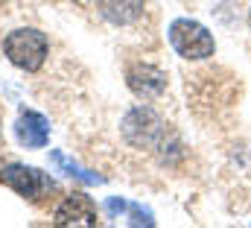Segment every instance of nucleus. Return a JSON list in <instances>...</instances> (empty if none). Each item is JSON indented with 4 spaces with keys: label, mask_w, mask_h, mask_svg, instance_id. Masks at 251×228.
Returning a JSON list of instances; mask_svg holds the SVG:
<instances>
[{
    "label": "nucleus",
    "mask_w": 251,
    "mask_h": 228,
    "mask_svg": "<svg viewBox=\"0 0 251 228\" xmlns=\"http://www.w3.org/2000/svg\"><path fill=\"white\" fill-rule=\"evenodd\" d=\"M47 47H50L47 44V35L38 32V29H29V27L15 29V32H9L3 38V53L9 56V61L15 67H21V70H29V73L44 64Z\"/></svg>",
    "instance_id": "f257e3e1"
},
{
    "label": "nucleus",
    "mask_w": 251,
    "mask_h": 228,
    "mask_svg": "<svg viewBox=\"0 0 251 228\" xmlns=\"http://www.w3.org/2000/svg\"><path fill=\"white\" fill-rule=\"evenodd\" d=\"M50 161L59 167V170L64 172V175H70V178H79L82 184H102V175H97V172L85 170V167H79L76 161H70L67 155H64L62 149H53L50 152Z\"/></svg>",
    "instance_id": "1a4fd4ad"
},
{
    "label": "nucleus",
    "mask_w": 251,
    "mask_h": 228,
    "mask_svg": "<svg viewBox=\"0 0 251 228\" xmlns=\"http://www.w3.org/2000/svg\"><path fill=\"white\" fill-rule=\"evenodd\" d=\"M56 226L62 228H94L100 220H97V205L85 196V193H73L67 196L62 205L56 208Z\"/></svg>",
    "instance_id": "39448f33"
},
{
    "label": "nucleus",
    "mask_w": 251,
    "mask_h": 228,
    "mask_svg": "<svg viewBox=\"0 0 251 228\" xmlns=\"http://www.w3.org/2000/svg\"><path fill=\"white\" fill-rule=\"evenodd\" d=\"M123 135L134 146H158V138H164V120L152 109H134L126 114Z\"/></svg>",
    "instance_id": "7ed1b4c3"
},
{
    "label": "nucleus",
    "mask_w": 251,
    "mask_h": 228,
    "mask_svg": "<svg viewBox=\"0 0 251 228\" xmlns=\"http://www.w3.org/2000/svg\"><path fill=\"white\" fill-rule=\"evenodd\" d=\"M170 44L181 58H207L216 50L207 27H201L193 18H176L170 24Z\"/></svg>",
    "instance_id": "f03ea898"
},
{
    "label": "nucleus",
    "mask_w": 251,
    "mask_h": 228,
    "mask_svg": "<svg viewBox=\"0 0 251 228\" xmlns=\"http://www.w3.org/2000/svg\"><path fill=\"white\" fill-rule=\"evenodd\" d=\"M126 82H128V88H131L137 97H143V100H155V97H161V94L167 91V76H164V70H158V67H152V64H134V67H128Z\"/></svg>",
    "instance_id": "423d86ee"
},
{
    "label": "nucleus",
    "mask_w": 251,
    "mask_h": 228,
    "mask_svg": "<svg viewBox=\"0 0 251 228\" xmlns=\"http://www.w3.org/2000/svg\"><path fill=\"white\" fill-rule=\"evenodd\" d=\"M249 24H251V15H249Z\"/></svg>",
    "instance_id": "9b49d317"
},
{
    "label": "nucleus",
    "mask_w": 251,
    "mask_h": 228,
    "mask_svg": "<svg viewBox=\"0 0 251 228\" xmlns=\"http://www.w3.org/2000/svg\"><path fill=\"white\" fill-rule=\"evenodd\" d=\"M128 223L131 226H155V220H152V214L146 211V208H140V205H134V202H128Z\"/></svg>",
    "instance_id": "9d476101"
},
{
    "label": "nucleus",
    "mask_w": 251,
    "mask_h": 228,
    "mask_svg": "<svg viewBox=\"0 0 251 228\" xmlns=\"http://www.w3.org/2000/svg\"><path fill=\"white\" fill-rule=\"evenodd\" d=\"M3 181H6L15 193H21V196H26V199H38L41 193H47V190L56 187L47 172L35 170V167H26V164H9V167L3 170Z\"/></svg>",
    "instance_id": "20e7f679"
},
{
    "label": "nucleus",
    "mask_w": 251,
    "mask_h": 228,
    "mask_svg": "<svg viewBox=\"0 0 251 228\" xmlns=\"http://www.w3.org/2000/svg\"><path fill=\"white\" fill-rule=\"evenodd\" d=\"M97 6L111 24H131L143 15V0H97Z\"/></svg>",
    "instance_id": "6e6552de"
},
{
    "label": "nucleus",
    "mask_w": 251,
    "mask_h": 228,
    "mask_svg": "<svg viewBox=\"0 0 251 228\" xmlns=\"http://www.w3.org/2000/svg\"><path fill=\"white\" fill-rule=\"evenodd\" d=\"M15 138L26 149L47 146V141H50V123H47V117L38 112H21L18 123H15Z\"/></svg>",
    "instance_id": "0eeeda50"
}]
</instances>
